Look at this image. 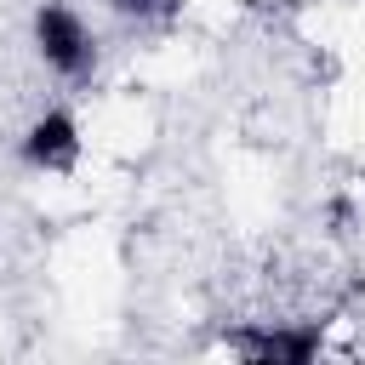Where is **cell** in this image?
Returning <instances> with one entry per match:
<instances>
[{
	"instance_id": "cell-1",
	"label": "cell",
	"mask_w": 365,
	"mask_h": 365,
	"mask_svg": "<svg viewBox=\"0 0 365 365\" xmlns=\"http://www.w3.org/2000/svg\"><path fill=\"white\" fill-rule=\"evenodd\" d=\"M29 34H34L40 63H46L57 80L80 86V80H91V74H97V57H103L97 29H91V23H86V11H74L68 0H40V6H34V17H29Z\"/></svg>"
},
{
	"instance_id": "cell-2",
	"label": "cell",
	"mask_w": 365,
	"mask_h": 365,
	"mask_svg": "<svg viewBox=\"0 0 365 365\" xmlns=\"http://www.w3.org/2000/svg\"><path fill=\"white\" fill-rule=\"evenodd\" d=\"M17 154L29 171H46V177H68L86 154V137H80V120L68 108H40L23 137H17Z\"/></svg>"
},
{
	"instance_id": "cell-3",
	"label": "cell",
	"mask_w": 365,
	"mask_h": 365,
	"mask_svg": "<svg viewBox=\"0 0 365 365\" xmlns=\"http://www.w3.org/2000/svg\"><path fill=\"white\" fill-rule=\"evenodd\" d=\"M120 17H131V23H171L177 11H182V0H108Z\"/></svg>"
}]
</instances>
